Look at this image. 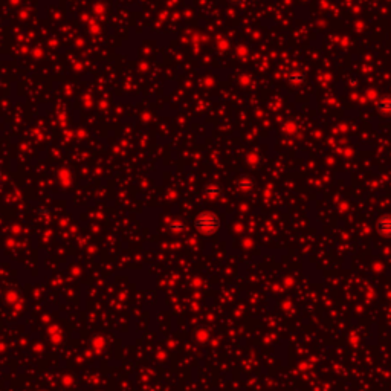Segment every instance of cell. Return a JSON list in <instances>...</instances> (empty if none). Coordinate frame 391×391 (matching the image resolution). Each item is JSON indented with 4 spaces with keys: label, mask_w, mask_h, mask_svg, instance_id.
Instances as JSON below:
<instances>
[{
    "label": "cell",
    "mask_w": 391,
    "mask_h": 391,
    "mask_svg": "<svg viewBox=\"0 0 391 391\" xmlns=\"http://www.w3.org/2000/svg\"><path fill=\"white\" fill-rule=\"evenodd\" d=\"M220 228V219L214 212H202L196 219V229L203 235H211Z\"/></svg>",
    "instance_id": "cell-1"
},
{
    "label": "cell",
    "mask_w": 391,
    "mask_h": 391,
    "mask_svg": "<svg viewBox=\"0 0 391 391\" xmlns=\"http://www.w3.org/2000/svg\"><path fill=\"white\" fill-rule=\"evenodd\" d=\"M378 231L385 237H391V215H384V217L379 219Z\"/></svg>",
    "instance_id": "cell-2"
},
{
    "label": "cell",
    "mask_w": 391,
    "mask_h": 391,
    "mask_svg": "<svg viewBox=\"0 0 391 391\" xmlns=\"http://www.w3.org/2000/svg\"><path fill=\"white\" fill-rule=\"evenodd\" d=\"M378 108L385 113V115H391V97H382L378 101Z\"/></svg>",
    "instance_id": "cell-3"
},
{
    "label": "cell",
    "mask_w": 391,
    "mask_h": 391,
    "mask_svg": "<svg viewBox=\"0 0 391 391\" xmlns=\"http://www.w3.org/2000/svg\"><path fill=\"white\" fill-rule=\"evenodd\" d=\"M231 2H232V3H242L243 0H231Z\"/></svg>",
    "instance_id": "cell-4"
},
{
    "label": "cell",
    "mask_w": 391,
    "mask_h": 391,
    "mask_svg": "<svg viewBox=\"0 0 391 391\" xmlns=\"http://www.w3.org/2000/svg\"><path fill=\"white\" fill-rule=\"evenodd\" d=\"M0 176H2V175H0Z\"/></svg>",
    "instance_id": "cell-5"
}]
</instances>
